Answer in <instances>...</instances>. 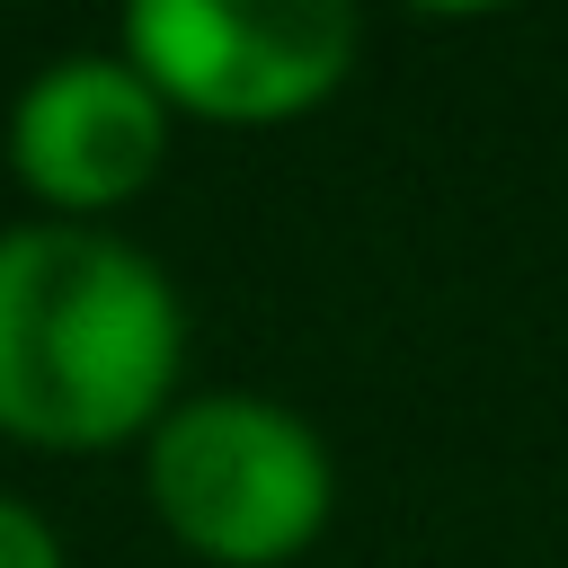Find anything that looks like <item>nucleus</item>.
Masks as SVG:
<instances>
[{
	"mask_svg": "<svg viewBox=\"0 0 568 568\" xmlns=\"http://www.w3.org/2000/svg\"><path fill=\"white\" fill-rule=\"evenodd\" d=\"M169 169V98L106 44L44 62L9 98V178L44 222H106Z\"/></svg>",
	"mask_w": 568,
	"mask_h": 568,
	"instance_id": "obj_4",
	"label": "nucleus"
},
{
	"mask_svg": "<svg viewBox=\"0 0 568 568\" xmlns=\"http://www.w3.org/2000/svg\"><path fill=\"white\" fill-rule=\"evenodd\" d=\"M186 302L106 222L0 231V435L27 453L151 444L178 408Z\"/></svg>",
	"mask_w": 568,
	"mask_h": 568,
	"instance_id": "obj_1",
	"label": "nucleus"
},
{
	"mask_svg": "<svg viewBox=\"0 0 568 568\" xmlns=\"http://www.w3.org/2000/svg\"><path fill=\"white\" fill-rule=\"evenodd\" d=\"M0 568H62V532L9 488H0Z\"/></svg>",
	"mask_w": 568,
	"mask_h": 568,
	"instance_id": "obj_5",
	"label": "nucleus"
},
{
	"mask_svg": "<svg viewBox=\"0 0 568 568\" xmlns=\"http://www.w3.org/2000/svg\"><path fill=\"white\" fill-rule=\"evenodd\" d=\"M364 18L346 0H142L115 53L195 124H293L355 71Z\"/></svg>",
	"mask_w": 568,
	"mask_h": 568,
	"instance_id": "obj_3",
	"label": "nucleus"
},
{
	"mask_svg": "<svg viewBox=\"0 0 568 568\" xmlns=\"http://www.w3.org/2000/svg\"><path fill=\"white\" fill-rule=\"evenodd\" d=\"M160 532L213 568H284L328 532L337 462L320 426L257 390H195L142 444Z\"/></svg>",
	"mask_w": 568,
	"mask_h": 568,
	"instance_id": "obj_2",
	"label": "nucleus"
}]
</instances>
